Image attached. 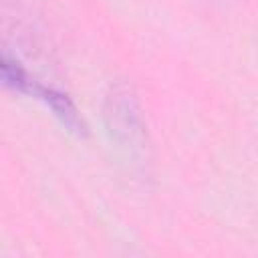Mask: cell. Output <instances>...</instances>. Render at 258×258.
<instances>
[{"mask_svg": "<svg viewBox=\"0 0 258 258\" xmlns=\"http://www.w3.org/2000/svg\"><path fill=\"white\" fill-rule=\"evenodd\" d=\"M2 81H4L6 87H10L18 93L40 99L71 133H75V135H85L87 133L85 121L81 119V115H79L77 107L73 105V101L69 99V95H64L58 89H52V87H46V85L34 81L26 73V69L16 58H12L6 50L2 54Z\"/></svg>", "mask_w": 258, "mask_h": 258, "instance_id": "1", "label": "cell"}]
</instances>
